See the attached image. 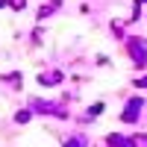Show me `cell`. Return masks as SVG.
<instances>
[{"instance_id":"1","label":"cell","mask_w":147,"mask_h":147,"mask_svg":"<svg viewBox=\"0 0 147 147\" xmlns=\"http://www.w3.org/2000/svg\"><path fill=\"white\" fill-rule=\"evenodd\" d=\"M30 109L32 112H38V115H53V118H68V109L62 103H53V100H30Z\"/></svg>"},{"instance_id":"2","label":"cell","mask_w":147,"mask_h":147,"mask_svg":"<svg viewBox=\"0 0 147 147\" xmlns=\"http://www.w3.org/2000/svg\"><path fill=\"white\" fill-rule=\"evenodd\" d=\"M109 147H147V136L144 132H138V136H129V138H124V136H109Z\"/></svg>"},{"instance_id":"3","label":"cell","mask_w":147,"mask_h":147,"mask_svg":"<svg viewBox=\"0 0 147 147\" xmlns=\"http://www.w3.org/2000/svg\"><path fill=\"white\" fill-rule=\"evenodd\" d=\"M141 109H144V100L141 97H132V100L127 103V109L121 112V121H124V124H132V121L141 115Z\"/></svg>"},{"instance_id":"4","label":"cell","mask_w":147,"mask_h":147,"mask_svg":"<svg viewBox=\"0 0 147 147\" xmlns=\"http://www.w3.org/2000/svg\"><path fill=\"white\" fill-rule=\"evenodd\" d=\"M129 56L136 59V65H138V68L147 65V44H144L141 38H132V41H129Z\"/></svg>"},{"instance_id":"5","label":"cell","mask_w":147,"mask_h":147,"mask_svg":"<svg viewBox=\"0 0 147 147\" xmlns=\"http://www.w3.org/2000/svg\"><path fill=\"white\" fill-rule=\"evenodd\" d=\"M62 82V71H44L38 74V85H59Z\"/></svg>"},{"instance_id":"6","label":"cell","mask_w":147,"mask_h":147,"mask_svg":"<svg viewBox=\"0 0 147 147\" xmlns=\"http://www.w3.org/2000/svg\"><path fill=\"white\" fill-rule=\"evenodd\" d=\"M53 9H59V0H50L47 6H41V9H38V21H41V18H47V15L53 12Z\"/></svg>"},{"instance_id":"7","label":"cell","mask_w":147,"mask_h":147,"mask_svg":"<svg viewBox=\"0 0 147 147\" xmlns=\"http://www.w3.org/2000/svg\"><path fill=\"white\" fill-rule=\"evenodd\" d=\"M62 147H85V138H82V136H74V138H68Z\"/></svg>"},{"instance_id":"8","label":"cell","mask_w":147,"mask_h":147,"mask_svg":"<svg viewBox=\"0 0 147 147\" xmlns=\"http://www.w3.org/2000/svg\"><path fill=\"white\" fill-rule=\"evenodd\" d=\"M100 112H103V103H94V106L88 109V112H85V118H97Z\"/></svg>"},{"instance_id":"9","label":"cell","mask_w":147,"mask_h":147,"mask_svg":"<svg viewBox=\"0 0 147 147\" xmlns=\"http://www.w3.org/2000/svg\"><path fill=\"white\" fill-rule=\"evenodd\" d=\"M30 118H32V109H30V112H21V115H15V121H18V124H27Z\"/></svg>"},{"instance_id":"10","label":"cell","mask_w":147,"mask_h":147,"mask_svg":"<svg viewBox=\"0 0 147 147\" xmlns=\"http://www.w3.org/2000/svg\"><path fill=\"white\" fill-rule=\"evenodd\" d=\"M9 6L18 12V9H24V6H27V0H9Z\"/></svg>"},{"instance_id":"11","label":"cell","mask_w":147,"mask_h":147,"mask_svg":"<svg viewBox=\"0 0 147 147\" xmlns=\"http://www.w3.org/2000/svg\"><path fill=\"white\" fill-rule=\"evenodd\" d=\"M136 85H147V80H138V82H136Z\"/></svg>"},{"instance_id":"12","label":"cell","mask_w":147,"mask_h":147,"mask_svg":"<svg viewBox=\"0 0 147 147\" xmlns=\"http://www.w3.org/2000/svg\"><path fill=\"white\" fill-rule=\"evenodd\" d=\"M0 6H3V0H0Z\"/></svg>"}]
</instances>
